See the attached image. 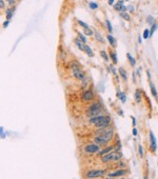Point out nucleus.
Here are the masks:
<instances>
[{
	"label": "nucleus",
	"instance_id": "nucleus-1",
	"mask_svg": "<svg viewBox=\"0 0 158 179\" xmlns=\"http://www.w3.org/2000/svg\"><path fill=\"white\" fill-rule=\"evenodd\" d=\"M68 68L70 69L72 76L74 77V79L78 81H82L87 77L85 72L81 69V64L77 60H71L68 62Z\"/></svg>",
	"mask_w": 158,
	"mask_h": 179
},
{
	"label": "nucleus",
	"instance_id": "nucleus-2",
	"mask_svg": "<svg viewBox=\"0 0 158 179\" xmlns=\"http://www.w3.org/2000/svg\"><path fill=\"white\" fill-rule=\"evenodd\" d=\"M111 122H112V118L109 115H98L88 118V123H91V125H94L97 129L110 126Z\"/></svg>",
	"mask_w": 158,
	"mask_h": 179
},
{
	"label": "nucleus",
	"instance_id": "nucleus-3",
	"mask_svg": "<svg viewBox=\"0 0 158 179\" xmlns=\"http://www.w3.org/2000/svg\"><path fill=\"white\" fill-rule=\"evenodd\" d=\"M103 111H104V107H103V106H102L101 102L98 101V100H95V101L91 102V103L87 106L85 114L87 117L91 118V117L101 115Z\"/></svg>",
	"mask_w": 158,
	"mask_h": 179
},
{
	"label": "nucleus",
	"instance_id": "nucleus-4",
	"mask_svg": "<svg viewBox=\"0 0 158 179\" xmlns=\"http://www.w3.org/2000/svg\"><path fill=\"white\" fill-rule=\"evenodd\" d=\"M95 136H99L102 137L103 139L107 140V141H111L114 137V129L111 126H107V128H101V129H97L95 131Z\"/></svg>",
	"mask_w": 158,
	"mask_h": 179
},
{
	"label": "nucleus",
	"instance_id": "nucleus-5",
	"mask_svg": "<svg viewBox=\"0 0 158 179\" xmlns=\"http://www.w3.org/2000/svg\"><path fill=\"white\" fill-rule=\"evenodd\" d=\"M122 159V153L120 151H112L110 152L109 154L104 155V156L100 157V160L103 163H109V162L112 161H119Z\"/></svg>",
	"mask_w": 158,
	"mask_h": 179
},
{
	"label": "nucleus",
	"instance_id": "nucleus-6",
	"mask_svg": "<svg viewBox=\"0 0 158 179\" xmlns=\"http://www.w3.org/2000/svg\"><path fill=\"white\" fill-rule=\"evenodd\" d=\"M80 99L81 101L87 102V103H91V102L95 101L96 100V93L92 88H88V89L81 91L80 93Z\"/></svg>",
	"mask_w": 158,
	"mask_h": 179
},
{
	"label": "nucleus",
	"instance_id": "nucleus-7",
	"mask_svg": "<svg viewBox=\"0 0 158 179\" xmlns=\"http://www.w3.org/2000/svg\"><path fill=\"white\" fill-rule=\"evenodd\" d=\"M107 174V170H90L85 173V177L88 179L98 178V177H103Z\"/></svg>",
	"mask_w": 158,
	"mask_h": 179
},
{
	"label": "nucleus",
	"instance_id": "nucleus-8",
	"mask_svg": "<svg viewBox=\"0 0 158 179\" xmlns=\"http://www.w3.org/2000/svg\"><path fill=\"white\" fill-rule=\"evenodd\" d=\"M83 151L88 154H95V153H98L100 151V147L96 143H88L83 147Z\"/></svg>",
	"mask_w": 158,
	"mask_h": 179
},
{
	"label": "nucleus",
	"instance_id": "nucleus-9",
	"mask_svg": "<svg viewBox=\"0 0 158 179\" xmlns=\"http://www.w3.org/2000/svg\"><path fill=\"white\" fill-rule=\"evenodd\" d=\"M126 174H128V170H126V169H118V170L113 171L111 173H107V176L113 178H118V177H123Z\"/></svg>",
	"mask_w": 158,
	"mask_h": 179
},
{
	"label": "nucleus",
	"instance_id": "nucleus-10",
	"mask_svg": "<svg viewBox=\"0 0 158 179\" xmlns=\"http://www.w3.org/2000/svg\"><path fill=\"white\" fill-rule=\"evenodd\" d=\"M113 6H114L115 11L119 12V13H126V12L128 11V6H124L123 0H118L117 2H115V4Z\"/></svg>",
	"mask_w": 158,
	"mask_h": 179
},
{
	"label": "nucleus",
	"instance_id": "nucleus-11",
	"mask_svg": "<svg viewBox=\"0 0 158 179\" xmlns=\"http://www.w3.org/2000/svg\"><path fill=\"white\" fill-rule=\"evenodd\" d=\"M16 12V6H8V8L6 9V11H4V15H6V20H9L11 21V19L13 18L14 14H15Z\"/></svg>",
	"mask_w": 158,
	"mask_h": 179
},
{
	"label": "nucleus",
	"instance_id": "nucleus-12",
	"mask_svg": "<svg viewBox=\"0 0 158 179\" xmlns=\"http://www.w3.org/2000/svg\"><path fill=\"white\" fill-rule=\"evenodd\" d=\"M150 149L152 152H155L157 149V143H156V137H155L154 133L150 132Z\"/></svg>",
	"mask_w": 158,
	"mask_h": 179
},
{
	"label": "nucleus",
	"instance_id": "nucleus-13",
	"mask_svg": "<svg viewBox=\"0 0 158 179\" xmlns=\"http://www.w3.org/2000/svg\"><path fill=\"white\" fill-rule=\"evenodd\" d=\"M58 56L59 59L62 61H66V58H68V53H66V49H64L62 45H59V49H58Z\"/></svg>",
	"mask_w": 158,
	"mask_h": 179
},
{
	"label": "nucleus",
	"instance_id": "nucleus-14",
	"mask_svg": "<svg viewBox=\"0 0 158 179\" xmlns=\"http://www.w3.org/2000/svg\"><path fill=\"white\" fill-rule=\"evenodd\" d=\"M134 99H135V102L137 104L141 103V101H142V91L140 89H136L135 93H134Z\"/></svg>",
	"mask_w": 158,
	"mask_h": 179
},
{
	"label": "nucleus",
	"instance_id": "nucleus-15",
	"mask_svg": "<svg viewBox=\"0 0 158 179\" xmlns=\"http://www.w3.org/2000/svg\"><path fill=\"white\" fill-rule=\"evenodd\" d=\"M114 149H115V145H109V147H104L103 150H100V151L98 152V156H99V157H102V156H104V155L109 154L110 152L114 151Z\"/></svg>",
	"mask_w": 158,
	"mask_h": 179
},
{
	"label": "nucleus",
	"instance_id": "nucleus-16",
	"mask_svg": "<svg viewBox=\"0 0 158 179\" xmlns=\"http://www.w3.org/2000/svg\"><path fill=\"white\" fill-rule=\"evenodd\" d=\"M107 54H109L110 59L112 60V63H113L114 65H115V64H117V62H118V59H117L116 52H115L113 49H109V52H107Z\"/></svg>",
	"mask_w": 158,
	"mask_h": 179
},
{
	"label": "nucleus",
	"instance_id": "nucleus-17",
	"mask_svg": "<svg viewBox=\"0 0 158 179\" xmlns=\"http://www.w3.org/2000/svg\"><path fill=\"white\" fill-rule=\"evenodd\" d=\"M118 74L121 77L123 82H126V81H128V73H126V70L123 66H120V68L118 69Z\"/></svg>",
	"mask_w": 158,
	"mask_h": 179
},
{
	"label": "nucleus",
	"instance_id": "nucleus-18",
	"mask_svg": "<svg viewBox=\"0 0 158 179\" xmlns=\"http://www.w3.org/2000/svg\"><path fill=\"white\" fill-rule=\"evenodd\" d=\"M149 87H150V90H151V94H152L153 97H154V98L158 101V93H157L156 87H155V84L153 83L152 80L149 81Z\"/></svg>",
	"mask_w": 158,
	"mask_h": 179
},
{
	"label": "nucleus",
	"instance_id": "nucleus-19",
	"mask_svg": "<svg viewBox=\"0 0 158 179\" xmlns=\"http://www.w3.org/2000/svg\"><path fill=\"white\" fill-rule=\"evenodd\" d=\"M107 42H109L110 45H111V47L115 49V47H117V40H116V38H115L112 34L107 35Z\"/></svg>",
	"mask_w": 158,
	"mask_h": 179
},
{
	"label": "nucleus",
	"instance_id": "nucleus-20",
	"mask_svg": "<svg viewBox=\"0 0 158 179\" xmlns=\"http://www.w3.org/2000/svg\"><path fill=\"white\" fill-rule=\"evenodd\" d=\"M80 82H81V85H80V90L81 91H85V90H87V89L90 88V79H88V76L82 81H80Z\"/></svg>",
	"mask_w": 158,
	"mask_h": 179
},
{
	"label": "nucleus",
	"instance_id": "nucleus-21",
	"mask_svg": "<svg viewBox=\"0 0 158 179\" xmlns=\"http://www.w3.org/2000/svg\"><path fill=\"white\" fill-rule=\"evenodd\" d=\"M74 43L76 44V47H77L78 49L80 50V51L83 52V50H85V43H83L82 41H80V40H79L77 37L74 38Z\"/></svg>",
	"mask_w": 158,
	"mask_h": 179
},
{
	"label": "nucleus",
	"instance_id": "nucleus-22",
	"mask_svg": "<svg viewBox=\"0 0 158 179\" xmlns=\"http://www.w3.org/2000/svg\"><path fill=\"white\" fill-rule=\"evenodd\" d=\"M76 34H77V36H76V37H77L78 39L80 40V41H82L83 43H85V44H87V42H88L87 36H85V34H83V33L79 32V31H77V30H76Z\"/></svg>",
	"mask_w": 158,
	"mask_h": 179
},
{
	"label": "nucleus",
	"instance_id": "nucleus-23",
	"mask_svg": "<svg viewBox=\"0 0 158 179\" xmlns=\"http://www.w3.org/2000/svg\"><path fill=\"white\" fill-rule=\"evenodd\" d=\"M94 36H95V39H96V41L100 42V43H104L105 40L103 39V37L101 36V34H99V32L96 30H94Z\"/></svg>",
	"mask_w": 158,
	"mask_h": 179
},
{
	"label": "nucleus",
	"instance_id": "nucleus-24",
	"mask_svg": "<svg viewBox=\"0 0 158 179\" xmlns=\"http://www.w3.org/2000/svg\"><path fill=\"white\" fill-rule=\"evenodd\" d=\"M116 96H117V98L120 99V101L122 102V103H126V93L118 91V92H117V94H116Z\"/></svg>",
	"mask_w": 158,
	"mask_h": 179
},
{
	"label": "nucleus",
	"instance_id": "nucleus-25",
	"mask_svg": "<svg viewBox=\"0 0 158 179\" xmlns=\"http://www.w3.org/2000/svg\"><path fill=\"white\" fill-rule=\"evenodd\" d=\"M99 54H100V56L102 57V59H103L105 62H109L110 57H109V54H107V51H104V50H101V51L99 52Z\"/></svg>",
	"mask_w": 158,
	"mask_h": 179
},
{
	"label": "nucleus",
	"instance_id": "nucleus-26",
	"mask_svg": "<svg viewBox=\"0 0 158 179\" xmlns=\"http://www.w3.org/2000/svg\"><path fill=\"white\" fill-rule=\"evenodd\" d=\"M126 58H128V60H129V62H130L131 66H135L136 65V59L134 58V57L132 56L130 53H126Z\"/></svg>",
	"mask_w": 158,
	"mask_h": 179
},
{
	"label": "nucleus",
	"instance_id": "nucleus-27",
	"mask_svg": "<svg viewBox=\"0 0 158 179\" xmlns=\"http://www.w3.org/2000/svg\"><path fill=\"white\" fill-rule=\"evenodd\" d=\"M83 52H85V53L87 54L88 57H94V53H93L92 49H91V47H88V44H85V50H83Z\"/></svg>",
	"mask_w": 158,
	"mask_h": 179
},
{
	"label": "nucleus",
	"instance_id": "nucleus-28",
	"mask_svg": "<svg viewBox=\"0 0 158 179\" xmlns=\"http://www.w3.org/2000/svg\"><path fill=\"white\" fill-rule=\"evenodd\" d=\"M83 31V34L85 36H88V37H92L93 35H94V30H93L92 28H85Z\"/></svg>",
	"mask_w": 158,
	"mask_h": 179
},
{
	"label": "nucleus",
	"instance_id": "nucleus-29",
	"mask_svg": "<svg viewBox=\"0 0 158 179\" xmlns=\"http://www.w3.org/2000/svg\"><path fill=\"white\" fill-rule=\"evenodd\" d=\"M157 28H158V23L157 22H155L154 24L151 25V28H150V38L154 35V33L157 31Z\"/></svg>",
	"mask_w": 158,
	"mask_h": 179
},
{
	"label": "nucleus",
	"instance_id": "nucleus-30",
	"mask_svg": "<svg viewBox=\"0 0 158 179\" xmlns=\"http://www.w3.org/2000/svg\"><path fill=\"white\" fill-rule=\"evenodd\" d=\"M119 16H120V17L122 18L123 20L131 21V15L128 13V12H126V13H119Z\"/></svg>",
	"mask_w": 158,
	"mask_h": 179
},
{
	"label": "nucleus",
	"instance_id": "nucleus-31",
	"mask_svg": "<svg viewBox=\"0 0 158 179\" xmlns=\"http://www.w3.org/2000/svg\"><path fill=\"white\" fill-rule=\"evenodd\" d=\"M105 25H107V32H109L110 34H112V33H113V27H112V23H111V21H110L109 19L105 20Z\"/></svg>",
	"mask_w": 158,
	"mask_h": 179
},
{
	"label": "nucleus",
	"instance_id": "nucleus-32",
	"mask_svg": "<svg viewBox=\"0 0 158 179\" xmlns=\"http://www.w3.org/2000/svg\"><path fill=\"white\" fill-rule=\"evenodd\" d=\"M77 23H78L79 27L82 28V30H85V28H91L90 25L87 24V23H85V21H82V20H77Z\"/></svg>",
	"mask_w": 158,
	"mask_h": 179
},
{
	"label": "nucleus",
	"instance_id": "nucleus-33",
	"mask_svg": "<svg viewBox=\"0 0 158 179\" xmlns=\"http://www.w3.org/2000/svg\"><path fill=\"white\" fill-rule=\"evenodd\" d=\"M155 22H156V20H155V18L153 17L152 15H149V16L147 17V23H149L150 25L154 24Z\"/></svg>",
	"mask_w": 158,
	"mask_h": 179
},
{
	"label": "nucleus",
	"instance_id": "nucleus-34",
	"mask_svg": "<svg viewBox=\"0 0 158 179\" xmlns=\"http://www.w3.org/2000/svg\"><path fill=\"white\" fill-rule=\"evenodd\" d=\"M88 8H90L91 9H93V11H95V9H97L98 8H99V6H98L96 2L91 1L90 3H88Z\"/></svg>",
	"mask_w": 158,
	"mask_h": 179
},
{
	"label": "nucleus",
	"instance_id": "nucleus-35",
	"mask_svg": "<svg viewBox=\"0 0 158 179\" xmlns=\"http://www.w3.org/2000/svg\"><path fill=\"white\" fill-rule=\"evenodd\" d=\"M6 0H0V11H6Z\"/></svg>",
	"mask_w": 158,
	"mask_h": 179
},
{
	"label": "nucleus",
	"instance_id": "nucleus-36",
	"mask_svg": "<svg viewBox=\"0 0 158 179\" xmlns=\"http://www.w3.org/2000/svg\"><path fill=\"white\" fill-rule=\"evenodd\" d=\"M142 37H143V39H149L150 38V30L149 28H145V30L143 31Z\"/></svg>",
	"mask_w": 158,
	"mask_h": 179
},
{
	"label": "nucleus",
	"instance_id": "nucleus-37",
	"mask_svg": "<svg viewBox=\"0 0 158 179\" xmlns=\"http://www.w3.org/2000/svg\"><path fill=\"white\" fill-rule=\"evenodd\" d=\"M6 137V132H4V129L2 126H0V138L4 139Z\"/></svg>",
	"mask_w": 158,
	"mask_h": 179
},
{
	"label": "nucleus",
	"instance_id": "nucleus-38",
	"mask_svg": "<svg viewBox=\"0 0 158 179\" xmlns=\"http://www.w3.org/2000/svg\"><path fill=\"white\" fill-rule=\"evenodd\" d=\"M6 4H8L9 6H16V3H17L16 0H6Z\"/></svg>",
	"mask_w": 158,
	"mask_h": 179
},
{
	"label": "nucleus",
	"instance_id": "nucleus-39",
	"mask_svg": "<svg viewBox=\"0 0 158 179\" xmlns=\"http://www.w3.org/2000/svg\"><path fill=\"white\" fill-rule=\"evenodd\" d=\"M138 153H139V156L142 158L143 157V147H142V145L141 144L138 145Z\"/></svg>",
	"mask_w": 158,
	"mask_h": 179
},
{
	"label": "nucleus",
	"instance_id": "nucleus-40",
	"mask_svg": "<svg viewBox=\"0 0 158 179\" xmlns=\"http://www.w3.org/2000/svg\"><path fill=\"white\" fill-rule=\"evenodd\" d=\"M9 20H6H6L3 21V23H2V28H6L9 27Z\"/></svg>",
	"mask_w": 158,
	"mask_h": 179
},
{
	"label": "nucleus",
	"instance_id": "nucleus-41",
	"mask_svg": "<svg viewBox=\"0 0 158 179\" xmlns=\"http://www.w3.org/2000/svg\"><path fill=\"white\" fill-rule=\"evenodd\" d=\"M128 11L130 12V14H133L134 12H135V9H134L133 6H128Z\"/></svg>",
	"mask_w": 158,
	"mask_h": 179
},
{
	"label": "nucleus",
	"instance_id": "nucleus-42",
	"mask_svg": "<svg viewBox=\"0 0 158 179\" xmlns=\"http://www.w3.org/2000/svg\"><path fill=\"white\" fill-rule=\"evenodd\" d=\"M141 71H142V68H141V66H139V68L137 69V71L135 72V73H136V75H137L138 77H139V76L141 75Z\"/></svg>",
	"mask_w": 158,
	"mask_h": 179
},
{
	"label": "nucleus",
	"instance_id": "nucleus-43",
	"mask_svg": "<svg viewBox=\"0 0 158 179\" xmlns=\"http://www.w3.org/2000/svg\"><path fill=\"white\" fill-rule=\"evenodd\" d=\"M136 76H137V75H136V73H135V72H133V74H132V77H133V81H134V83L137 82V81H136Z\"/></svg>",
	"mask_w": 158,
	"mask_h": 179
},
{
	"label": "nucleus",
	"instance_id": "nucleus-44",
	"mask_svg": "<svg viewBox=\"0 0 158 179\" xmlns=\"http://www.w3.org/2000/svg\"><path fill=\"white\" fill-rule=\"evenodd\" d=\"M131 119H132V123H133V126H135L136 125V119H135V117L131 116Z\"/></svg>",
	"mask_w": 158,
	"mask_h": 179
},
{
	"label": "nucleus",
	"instance_id": "nucleus-45",
	"mask_svg": "<svg viewBox=\"0 0 158 179\" xmlns=\"http://www.w3.org/2000/svg\"><path fill=\"white\" fill-rule=\"evenodd\" d=\"M107 4H109V6H114L115 0H107Z\"/></svg>",
	"mask_w": 158,
	"mask_h": 179
},
{
	"label": "nucleus",
	"instance_id": "nucleus-46",
	"mask_svg": "<svg viewBox=\"0 0 158 179\" xmlns=\"http://www.w3.org/2000/svg\"><path fill=\"white\" fill-rule=\"evenodd\" d=\"M147 75H148V79H149V81H150L151 80V72H150L149 69L147 70Z\"/></svg>",
	"mask_w": 158,
	"mask_h": 179
},
{
	"label": "nucleus",
	"instance_id": "nucleus-47",
	"mask_svg": "<svg viewBox=\"0 0 158 179\" xmlns=\"http://www.w3.org/2000/svg\"><path fill=\"white\" fill-rule=\"evenodd\" d=\"M133 135L134 136H137V129L134 126V129H133Z\"/></svg>",
	"mask_w": 158,
	"mask_h": 179
},
{
	"label": "nucleus",
	"instance_id": "nucleus-48",
	"mask_svg": "<svg viewBox=\"0 0 158 179\" xmlns=\"http://www.w3.org/2000/svg\"><path fill=\"white\" fill-rule=\"evenodd\" d=\"M138 41H139V43H142V39H141V36H139V40H138Z\"/></svg>",
	"mask_w": 158,
	"mask_h": 179
},
{
	"label": "nucleus",
	"instance_id": "nucleus-49",
	"mask_svg": "<svg viewBox=\"0 0 158 179\" xmlns=\"http://www.w3.org/2000/svg\"><path fill=\"white\" fill-rule=\"evenodd\" d=\"M104 179H115V178H113V177H110V176H107V178H104Z\"/></svg>",
	"mask_w": 158,
	"mask_h": 179
},
{
	"label": "nucleus",
	"instance_id": "nucleus-50",
	"mask_svg": "<svg viewBox=\"0 0 158 179\" xmlns=\"http://www.w3.org/2000/svg\"><path fill=\"white\" fill-rule=\"evenodd\" d=\"M123 1H130V0H123Z\"/></svg>",
	"mask_w": 158,
	"mask_h": 179
},
{
	"label": "nucleus",
	"instance_id": "nucleus-51",
	"mask_svg": "<svg viewBox=\"0 0 158 179\" xmlns=\"http://www.w3.org/2000/svg\"><path fill=\"white\" fill-rule=\"evenodd\" d=\"M145 179H148V177H147V176H145Z\"/></svg>",
	"mask_w": 158,
	"mask_h": 179
},
{
	"label": "nucleus",
	"instance_id": "nucleus-52",
	"mask_svg": "<svg viewBox=\"0 0 158 179\" xmlns=\"http://www.w3.org/2000/svg\"><path fill=\"white\" fill-rule=\"evenodd\" d=\"M120 179H126V178H123V177H121V178H120Z\"/></svg>",
	"mask_w": 158,
	"mask_h": 179
}]
</instances>
